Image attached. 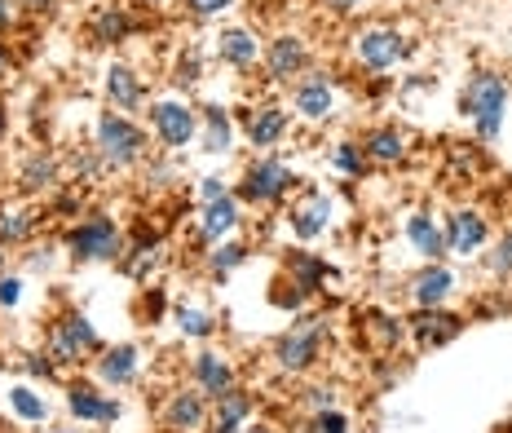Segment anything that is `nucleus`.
I'll list each match as a JSON object with an SVG mask.
<instances>
[{
	"label": "nucleus",
	"mask_w": 512,
	"mask_h": 433,
	"mask_svg": "<svg viewBox=\"0 0 512 433\" xmlns=\"http://www.w3.org/2000/svg\"><path fill=\"white\" fill-rule=\"evenodd\" d=\"M504 107H508L504 76H495V71H477V76L468 80V89H464V111L473 115L477 133L495 137L499 129H504Z\"/></svg>",
	"instance_id": "nucleus-1"
},
{
	"label": "nucleus",
	"mask_w": 512,
	"mask_h": 433,
	"mask_svg": "<svg viewBox=\"0 0 512 433\" xmlns=\"http://www.w3.org/2000/svg\"><path fill=\"white\" fill-rule=\"evenodd\" d=\"M323 332H327V319L292 323V332H283L279 345H274V358H279L283 372H305V367L318 358V341H323Z\"/></svg>",
	"instance_id": "nucleus-2"
},
{
	"label": "nucleus",
	"mask_w": 512,
	"mask_h": 433,
	"mask_svg": "<svg viewBox=\"0 0 512 433\" xmlns=\"http://www.w3.org/2000/svg\"><path fill=\"white\" fill-rule=\"evenodd\" d=\"M142 146H146L142 129H133L124 115H115V111L102 115V124H98V151H102L106 164H133L137 155H142Z\"/></svg>",
	"instance_id": "nucleus-3"
},
{
	"label": "nucleus",
	"mask_w": 512,
	"mask_h": 433,
	"mask_svg": "<svg viewBox=\"0 0 512 433\" xmlns=\"http://www.w3.org/2000/svg\"><path fill=\"white\" fill-rule=\"evenodd\" d=\"M354 54L367 71H389L407 58V40H402V31H393V27H371L358 36Z\"/></svg>",
	"instance_id": "nucleus-4"
},
{
	"label": "nucleus",
	"mask_w": 512,
	"mask_h": 433,
	"mask_svg": "<svg viewBox=\"0 0 512 433\" xmlns=\"http://www.w3.org/2000/svg\"><path fill=\"white\" fill-rule=\"evenodd\" d=\"M71 252L84 261H111L120 257V230L106 217H89L84 226L71 230Z\"/></svg>",
	"instance_id": "nucleus-5"
},
{
	"label": "nucleus",
	"mask_w": 512,
	"mask_h": 433,
	"mask_svg": "<svg viewBox=\"0 0 512 433\" xmlns=\"http://www.w3.org/2000/svg\"><path fill=\"white\" fill-rule=\"evenodd\" d=\"M89 350H98V332H93V323L84 319V314H67V319L53 327L49 354L58 358V363H76V358Z\"/></svg>",
	"instance_id": "nucleus-6"
},
{
	"label": "nucleus",
	"mask_w": 512,
	"mask_h": 433,
	"mask_svg": "<svg viewBox=\"0 0 512 433\" xmlns=\"http://www.w3.org/2000/svg\"><path fill=\"white\" fill-rule=\"evenodd\" d=\"M287 186H292V173H287V164L261 160V164L248 168V177H243V199H252V204H274V199H279Z\"/></svg>",
	"instance_id": "nucleus-7"
},
{
	"label": "nucleus",
	"mask_w": 512,
	"mask_h": 433,
	"mask_svg": "<svg viewBox=\"0 0 512 433\" xmlns=\"http://www.w3.org/2000/svg\"><path fill=\"white\" fill-rule=\"evenodd\" d=\"M296 111L305 115V120H327V115L336 111V89L332 80L323 76V71H309V76L296 84Z\"/></svg>",
	"instance_id": "nucleus-8"
},
{
	"label": "nucleus",
	"mask_w": 512,
	"mask_h": 433,
	"mask_svg": "<svg viewBox=\"0 0 512 433\" xmlns=\"http://www.w3.org/2000/svg\"><path fill=\"white\" fill-rule=\"evenodd\" d=\"M446 252H460V257H468V252H477L486 244V221L477 213H468V208H460L451 221H446Z\"/></svg>",
	"instance_id": "nucleus-9"
},
{
	"label": "nucleus",
	"mask_w": 512,
	"mask_h": 433,
	"mask_svg": "<svg viewBox=\"0 0 512 433\" xmlns=\"http://www.w3.org/2000/svg\"><path fill=\"white\" fill-rule=\"evenodd\" d=\"M151 120H155V133L168 146H186L195 137V115H190V107H181V102H159L151 111Z\"/></svg>",
	"instance_id": "nucleus-10"
},
{
	"label": "nucleus",
	"mask_w": 512,
	"mask_h": 433,
	"mask_svg": "<svg viewBox=\"0 0 512 433\" xmlns=\"http://www.w3.org/2000/svg\"><path fill=\"white\" fill-rule=\"evenodd\" d=\"M415 341L429 350V345H446V341H455L460 336V319L455 314H442V310H424V314H415Z\"/></svg>",
	"instance_id": "nucleus-11"
},
{
	"label": "nucleus",
	"mask_w": 512,
	"mask_h": 433,
	"mask_svg": "<svg viewBox=\"0 0 512 433\" xmlns=\"http://www.w3.org/2000/svg\"><path fill=\"white\" fill-rule=\"evenodd\" d=\"M305 67V45L301 36H279L270 45V80H292Z\"/></svg>",
	"instance_id": "nucleus-12"
},
{
	"label": "nucleus",
	"mask_w": 512,
	"mask_h": 433,
	"mask_svg": "<svg viewBox=\"0 0 512 433\" xmlns=\"http://www.w3.org/2000/svg\"><path fill=\"white\" fill-rule=\"evenodd\" d=\"M327 221H332V199H327V195H309L305 204L292 213V230L301 239H314V235H323V230H327Z\"/></svg>",
	"instance_id": "nucleus-13"
},
{
	"label": "nucleus",
	"mask_w": 512,
	"mask_h": 433,
	"mask_svg": "<svg viewBox=\"0 0 512 433\" xmlns=\"http://www.w3.org/2000/svg\"><path fill=\"white\" fill-rule=\"evenodd\" d=\"M287 133V111L283 107H256L248 115V137L252 146H274Z\"/></svg>",
	"instance_id": "nucleus-14"
},
{
	"label": "nucleus",
	"mask_w": 512,
	"mask_h": 433,
	"mask_svg": "<svg viewBox=\"0 0 512 433\" xmlns=\"http://www.w3.org/2000/svg\"><path fill=\"white\" fill-rule=\"evenodd\" d=\"M234 226H239V208H234V199H230V195L208 199L204 221H199V230H204V239H212V244H217V239H221V235H230Z\"/></svg>",
	"instance_id": "nucleus-15"
},
{
	"label": "nucleus",
	"mask_w": 512,
	"mask_h": 433,
	"mask_svg": "<svg viewBox=\"0 0 512 433\" xmlns=\"http://www.w3.org/2000/svg\"><path fill=\"white\" fill-rule=\"evenodd\" d=\"M195 376H199V385H204V394H212V398H221L234 385V372H230V363L221 354H199L195 358Z\"/></svg>",
	"instance_id": "nucleus-16"
},
{
	"label": "nucleus",
	"mask_w": 512,
	"mask_h": 433,
	"mask_svg": "<svg viewBox=\"0 0 512 433\" xmlns=\"http://www.w3.org/2000/svg\"><path fill=\"white\" fill-rule=\"evenodd\" d=\"M362 155L376 164H398L402 155H407V137L398 129H376V133H367V142H362Z\"/></svg>",
	"instance_id": "nucleus-17"
},
{
	"label": "nucleus",
	"mask_w": 512,
	"mask_h": 433,
	"mask_svg": "<svg viewBox=\"0 0 512 433\" xmlns=\"http://www.w3.org/2000/svg\"><path fill=\"white\" fill-rule=\"evenodd\" d=\"M451 283H455V279H451V274H446L442 266H433V270H424V274H420V279H415V283H411V297H415V301H420V305H424V310H437V305H442V301H446V292H451Z\"/></svg>",
	"instance_id": "nucleus-18"
},
{
	"label": "nucleus",
	"mask_w": 512,
	"mask_h": 433,
	"mask_svg": "<svg viewBox=\"0 0 512 433\" xmlns=\"http://www.w3.org/2000/svg\"><path fill=\"white\" fill-rule=\"evenodd\" d=\"M71 411L84 420H115L120 416V407L115 403H106V398H98V389H89V385H71Z\"/></svg>",
	"instance_id": "nucleus-19"
},
{
	"label": "nucleus",
	"mask_w": 512,
	"mask_h": 433,
	"mask_svg": "<svg viewBox=\"0 0 512 433\" xmlns=\"http://www.w3.org/2000/svg\"><path fill=\"white\" fill-rule=\"evenodd\" d=\"M407 235H411V244H415V252H424L429 261H437L446 252V239H442V230L433 226V217H424V213H415L411 221H407Z\"/></svg>",
	"instance_id": "nucleus-20"
},
{
	"label": "nucleus",
	"mask_w": 512,
	"mask_h": 433,
	"mask_svg": "<svg viewBox=\"0 0 512 433\" xmlns=\"http://www.w3.org/2000/svg\"><path fill=\"white\" fill-rule=\"evenodd\" d=\"M217 403H221V411H217V429H212V433H239L243 416L252 411V398L243 394V389H234V385H230L226 394L217 398Z\"/></svg>",
	"instance_id": "nucleus-21"
},
{
	"label": "nucleus",
	"mask_w": 512,
	"mask_h": 433,
	"mask_svg": "<svg viewBox=\"0 0 512 433\" xmlns=\"http://www.w3.org/2000/svg\"><path fill=\"white\" fill-rule=\"evenodd\" d=\"M217 49H221V58L234 62V67H252L256 54H261V45L248 36V31H221V40H217Z\"/></svg>",
	"instance_id": "nucleus-22"
},
{
	"label": "nucleus",
	"mask_w": 512,
	"mask_h": 433,
	"mask_svg": "<svg viewBox=\"0 0 512 433\" xmlns=\"http://www.w3.org/2000/svg\"><path fill=\"white\" fill-rule=\"evenodd\" d=\"M106 93H111V102L120 111H133L137 102H142V89H137V76L128 67H111L106 71Z\"/></svg>",
	"instance_id": "nucleus-23"
},
{
	"label": "nucleus",
	"mask_w": 512,
	"mask_h": 433,
	"mask_svg": "<svg viewBox=\"0 0 512 433\" xmlns=\"http://www.w3.org/2000/svg\"><path fill=\"white\" fill-rule=\"evenodd\" d=\"M98 372H102L106 385H128V380L137 376V350H133V345H120V350H111V354L102 358Z\"/></svg>",
	"instance_id": "nucleus-24"
},
{
	"label": "nucleus",
	"mask_w": 512,
	"mask_h": 433,
	"mask_svg": "<svg viewBox=\"0 0 512 433\" xmlns=\"http://www.w3.org/2000/svg\"><path fill=\"white\" fill-rule=\"evenodd\" d=\"M168 425L173 429H199L204 425V398L199 394H177L168 407Z\"/></svg>",
	"instance_id": "nucleus-25"
},
{
	"label": "nucleus",
	"mask_w": 512,
	"mask_h": 433,
	"mask_svg": "<svg viewBox=\"0 0 512 433\" xmlns=\"http://www.w3.org/2000/svg\"><path fill=\"white\" fill-rule=\"evenodd\" d=\"M208 151H230V120L221 107H208Z\"/></svg>",
	"instance_id": "nucleus-26"
},
{
	"label": "nucleus",
	"mask_w": 512,
	"mask_h": 433,
	"mask_svg": "<svg viewBox=\"0 0 512 433\" xmlns=\"http://www.w3.org/2000/svg\"><path fill=\"white\" fill-rule=\"evenodd\" d=\"M9 403H14V411L23 420H45V398H36L27 385H18L14 394H9Z\"/></svg>",
	"instance_id": "nucleus-27"
},
{
	"label": "nucleus",
	"mask_w": 512,
	"mask_h": 433,
	"mask_svg": "<svg viewBox=\"0 0 512 433\" xmlns=\"http://www.w3.org/2000/svg\"><path fill=\"white\" fill-rule=\"evenodd\" d=\"M128 14H120V9H106V14H98V40H124L128 36Z\"/></svg>",
	"instance_id": "nucleus-28"
},
{
	"label": "nucleus",
	"mask_w": 512,
	"mask_h": 433,
	"mask_svg": "<svg viewBox=\"0 0 512 433\" xmlns=\"http://www.w3.org/2000/svg\"><path fill=\"white\" fill-rule=\"evenodd\" d=\"M53 182V160H45V155H36L27 168H23V190H40Z\"/></svg>",
	"instance_id": "nucleus-29"
},
{
	"label": "nucleus",
	"mask_w": 512,
	"mask_h": 433,
	"mask_svg": "<svg viewBox=\"0 0 512 433\" xmlns=\"http://www.w3.org/2000/svg\"><path fill=\"white\" fill-rule=\"evenodd\" d=\"M177 327L186 336H212V319H208V314L204 310H186V305L177 310Z\"/></svg>",
	"instance_id": "nucleus-30"
},
{
	"label": "nucleus",
	"mask_w": 512,
	"mask_h": 433,
	"mask_svg": "<svg viewBox=\"0 0 512 433\" xmlns=\"http://www.w3.org/2000/svg\"><path fill=\"white\" fill-rule=\"evenodd\" d=\"M155 266H159V244L151 239V244H142V248H137V257L128 261V274H133V279H146Z\"/></svg>",
	"instance_id": "nucleus-31"
},
{
	"label": "nucleus",
	"mask_w": 512,
	"mask_h": 433,
	"mask_svg": "<svg viewBox=\"0 0 512 433\" xmlns=\"http://www.w3.org/2000/svg\"><path fill=\"white\" fill-rule=\"evenodd\" d=\"M305 433H349V420L340 416V411L327 407V411H318V416L309 420V429H305Z\"/></svg>",
	"instance_id": "nucleus-32"
},
{
	"label": "nucleus",
	"mask_w": 512,
	"mask_h": 433,
	"mask_svg": "<svg viewBox=\"0 0 512 433\" xmlns=\"http://www.w3.org/2000/svg\"><path fill=\"white\" fill-rule=\"evenodd\" d=\"M323 266H318V261H309V257H296V279H301V283H296V288H305V292H314L318 288V283H323Z\"/></svg>",
	"instance_id": "nucleus-33"
},
{
	"label": "nucleus",
	"mask_w": 512,
	"mask_h": 433,
	"mask_svg": "<svg viewBox=\"0 0 512 433\" xmlns=\"http://www.w3.org/2000/svg\"><path fill=\"white\" fill-rule=\"evenodd\" d=\"M362 160H367V155H362L354 142H340L336 146V168H340V173H362Z\"/></svg>",
	"instance_id": "nucleus-34"
},
{
	"label": "nucleus",
	"mask_w": 512,
	"mask_h": 433,
	"mask_svg": "<svg viewBox=\"0 0 512 433\" xmlns=\"http://www.w3.org/2000/svg\"><path fill=\"white\" fill-rule=\"evenodd\" d=\"M243 257H248V252H243V244H226V248H217V252H212V270H221V274H226V270L239 266Z\"/></svg>",
	"instance_id": "nucleus-35"
},
{
	"label": "nucleus",
	"mask_w": 512,
	"mask_h": 433,
	"mask_svg": "<svg viewBox=\"0 0 512 433\" xmlns=\"http://www.w3.org/2000/svg\"><path fill=\"white\" fill-rule=\"evenodd\" d=\"M490 270H495V274H512V230L499 239V248L490 252Z\"/></svg>",
	"instance_id": "nucleus-36"
},
{
	"label": "nucleus",
	"mask_w": 512,
	"mask_h": 433,
	"mask_svg": "<svg viewBox=\"0 0 512 433\" xmlns=\"http://www.w3.org/2000/svg\"><path fill=\"white\" fill-rule=\"evenodd\" d=\"M27 230H31V221L23 213H5V221H0V244H5V239H23Z\"/></svg>",
	"instance_id": "nucleus-37"
},
{
	"label": "nucleus",
	"mask_w": 512,
	"mask_h": 433,
	"mask_svg": "<svg viewBox=\"0 0 512 433\" xmlns=\"http://www.w3.org/2000/svg\"><path fill=\"white\" fill-rule=\"evenodd\" d=\"M234 0H190V14H199V18H212V14H221V9H230Z\"/></svg>",
	"instance_id": "nucleus-38"
},
{
	"label": "nucleus",
	"mask_w": 512,
	"mask_h": 433,
	"mask_svg": "<svg viewBox=\"0 0 512 433\" xmlns=\"http://www.w3.org/2000/svg\"><path fill=\"white\" fill-rule=\"evenodd\" d=\"M18 297H23V283H18V279H0V305H18Z\"/></svg>",
	"instance_id": "nucleus-39"
},
{
	"label": "nucleus",
	"mask_w": 512,
	"mask_h": 433,
	"mask_svg": "<svg viewBox=\"0 0 512 433\" xmlns=\"http://www.w3.org/2000/svg\"><path fill=\"white\" fill-rule=\"evenodd\" d=\"M221 195H226V186H221L217 177H208V182H204V199H221Z\"/></svg>",
	"instance_id": "nucleus-40"
},
{
	"label": "nucleus",
	"mask_w": 512,
	"mask_h": 433,
	"mask_svg": "<svg viewBox=\"0 0 512 433\" xmlns=\"http://www.w3.org/2000/svg\"><path fill=\"white\" fill-rule=\"evenodd\" d=\"M14 23V0H0V27Z\"/></svg>",
	"instance_id": "nucleus-41"
},
{
	"label": "nucleus",
	"mask_w": 512,
	"mask_h": 433,
	"mask_svg": "<svg viewBox=\"0 0 512 433\" xmlns=\"http://www.w3.org/2000/svg\"><path fill=\"white\" fill-rule=\"evenodd\" d=\"M27 367H31V372H36V376H49V372H53V367H49V358H31Z\"/></svg>",
	"instance_id": "nucleus-42"
},
{
	"label": "nucleus",
	"mask_w": 512,
	"mask_h": 433,
	"mask_svg": "<svg viewBox=\"0 0 512 433\" xmlns=\"http://www.w3.org/2000/svg\"><path fill=\"white\" fill-rule=\"evenodd\" d=\"M327 5H332V9H340V14H349V9H354V5H362V0H327Z\"/></svg>",
	"instance_id": "nucleus-43"
},
{
	"label": "nucleus",
	"mask_w": 512,
	"mask_h": 433,
	"mask_svg": "<svg viewBox=\"0 0 512 433\" xmlns=\"http://www.w3.org/2000/svg\"><path fill=\"white\" fill-rule=\"evenodd\" d=\"M9 71V54H5V45H0V76Z\"/></svg>",
	"instance_id": "nucleus-44"
},
{
	"label": "nucleus",
	"mask_w": 512,
	"mask_h": 433,
	"mask_svg": "<svg viewBox=\"0 0 512 433\" xmlns=\"http://www.w3.org/2000/svg\"><path fill=\"white\" fill-rule=\"evenodd\" d=\"M53 5V0H36V5H31V9H49Z\"/></svg>",
	"instance_id": "nucleus-45"
},
{
	"label": "nucleus",
	"mask_w": 512,
	"mask_h": 433,
	"mask_svg": "<svg viewBox=\"0 0 512 433\" xmlns=\"http://www.w3.org/2000/svg\"><path fill=\"white\" fill-rule=\"evenodd\" d=\"M0 133H5V107H0Z\"/></svg>",
	"instance_id": "nucleus-46"
},
{
	"label": "nucleus",
	"mask_w": 512,
	"mask_h": 433,
	"mask_svg": "<svg viewBox=\"0 0 512 433\" xmlns=\"http://www.w3.org/2000/svg\"><path fill=\"white\" fill-rule=\"evenodd\" d=\"M243 433H270V429H243Z\"/></svg>",
	"instance_id": "nucleus-47"
},
{
	"label": "nucleus",
	"mask_w": 512,
	"mask_h": 433,
	"mask_svg": "<svg viewBox=\"0 0 512 433\" xmlns=\"http://www.w3.org/2000/svg\"><path fill=\"white\" fill-rule=\"evenodd\" d=\"M0 261H5V252H0Z\"/></svg>",
	"instance_id": "nucleus-48"
}]
</instances>
